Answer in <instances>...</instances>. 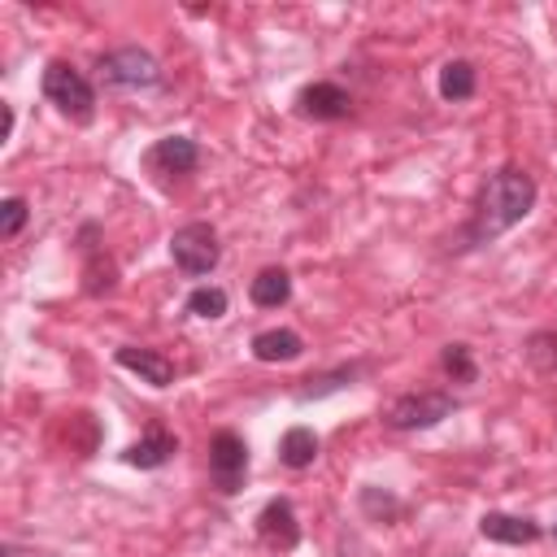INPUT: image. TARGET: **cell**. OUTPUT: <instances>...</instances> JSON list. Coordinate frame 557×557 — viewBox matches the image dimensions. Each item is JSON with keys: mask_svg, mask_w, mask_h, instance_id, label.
<instances>
[{"mask_svg": "<svg viewBox=\"0 0 557 557\" xmlns=\"http://www.w3.org/2000/svg\"><path fill=\"white\" fill-rule=\"evenodd\" d=\"M313 457H318V435H313L309 426H292V431L278 440V461H283L287 470H305V466H313Z\"/></svg>", "mask_w": 557, "mask_h": 557, "instance_id": "9a60e30c", "label": "cell"}, {"mask_svg": "<svg viewBox=\"0 0 557 557\" xmlns=\"http://www.w3.org/2000/svg\"><path fill=\"white\" fill-rule=\"evenodd\" d=\"M479 531L496 544H535L540 540V527L531 518H518V513H483Z\"/></svg>", "mask_w": 557, "mask_h": 557, "instance_id": "7c38bea8", "label": "cell"}, {"mask_svg": "<svg viewBox=\"0 0 557 557\" xmlns=\"http://www.w3.org/2000/svg\"><path fill=\"white\" fill-rule=\"evenodd\" d=\"M553 540H557V527H553Z\"/></svg>", "mask_w": 557, "mask_h": 557, "instance_id": "cb8c5ba5", "label": "cell"}, {"mask_svg": "<svg viewBox=\"0 0 557 557\" xmlns=\"http://www.w3.org/2000/svg\"><path fill=\"white\" fill-rule=\"evenodd\" d=\"M440 96L444 100H470L474 96V65L470 61H448L440 70Z\"/></svg>", "mask_w": 557, "mask_h": 557, "instance_id": "2e32d148", "label": "cell"}, {"mask_svg": "<svg viewBox=\"0 0 557 557\" xmlns=\"http://www.w3.org/2000/svg\"><path fill=\"white\" fill-rule=\"evenodd\" d=\"M305 352V339L296 335V331H261L257 339H252V357L257 361H296Z\"/></svg>", "mask_w": 557, "mask_h": 557, "instance_id": "4fadbf2b", "label": "cell"}, {"mask_svg": "<svg viewBox=\"0 0 557 557\" xmlns=\"http://www.w3.org/2000/svg\"><path fill=\"white\" fill-rule=\"evenodd\" d=\"M357 370L352 366H344V370H335V374H322V379H305V387L296 392L300 400H313V396H326V392H335V387H344L348 379H352Z\"/></svg>", "mask_w": 557, "mask_h": 557, "instance_id": "ffe728a7", "label": "cell"}, {"mask_svg": "<svg viewBox=\"0 0 557 557\" xmlns=\"http://www.w3.org/2000/svg\"><path fill=\"white\" fill-rule=\"evenodd\" d=\"M361 505H366L370 513H387V518H396V509H400V505H396L387 492L379 496V487H366V492H361Z\"/></svg>", "mask_w": 557, "mask_h": 557, "instance_id": "7402d4cb", "label": "cell"}, {"mask_svg": "<svg viewBox=\"0 0 557 557\" xmlns=\"http://www.w3.org/2000/svg\"><path fill=\"white\" fill-rule=\"evenodd\" d=\"M527 361L540 374H557V331H535L527 339Z\"/></svg>", "mask_w": 557, "mask_h": 557, "instance_id": "e0dca14e", "label": "cell"}, {"mask_svg": "<svg viewBox=\"0 0 557 557\" xmlns=\"http://www.w3.org/2000/svg\"><path fill=\"white\" fill-rule=\"evenodd\" d=\"M248 296H252V305H261V309H278V305H287V296H292V278H287V270H278V265L261 270V274L248 283Z\"/></svg>", "mask_w": 557, "mask_h": 557, "instance_id": "5bb4252c", "label": "cell"}, {"mask_svg": "<svg viewBox=\"0 0 557 557\" xmlns=\"http://www.w3.org/2000/svg\"><path fill=\"white\" fill-rule=\"evenodd\" d=\"M113 357H117V366H122V370L139 374V379H144V383H152V387H165V383H174V361H170V357H161L157 348L122 344Z\"/></svg>", "mask_w": 557, "mask_h": 557, "instance_id": "ba28073f", "label": "cell"}, {"mask_svg": "<svg viewBox=\"0 0 557 557\" xmlns=\"http://www.w3.org/2000/svg\"><path fill=\"white\" fill-rule=\"evenodd\" d=\"M535 205V178L518 165H505L496 174H487V183L479 187V200H474V218H470V231L466 239L470 244H487L496 239L500 231L518 226Z\"/></svg>", "mask_w": 557, "mask_h": 557, "instance_id": "6da1fadb", "label": "cell"}, {"mask_svg": "<svg viewBox=\"0 0 557 557\" xmlns=\"http://www.w3.org/2000/svg\"><path fill=\"white\" fill-rule=\"evenodd\" d=\"M296 109L305 117H313V122H335V117L348 113V91L335 87V83H313V87H305L296 96Z\"/></svg>", "mask_w": 557, "mask_h": 557, "instance_id": "9c48e42d", "label": "cell"}, {"mask_svg": "<svg viewBox=\"0 0 557 557\" xmlns=\"http://www.w3.org/2000/svg\"><path fill=\"white\" fill-rule=\"evenodd\" d=\"M257 535H261L265 548H274V553H292L296 540H300V522H296L292 500H283V496L265 500V509L257 513Z\"/></svg>", "mask_w": 557, "mask_h": 557, "instance_id": "52a82bcc", "label": "cell"}, {"mask_svg": "<svg viewBox=\"0 0 557 557\" xmlns=\"http://www.w3.org/2000/svg\"><path fill=\"white\" fill-rule=\"evenodd\" d=\"M22 226H26V200H22V196H9V200L0 205V235L13 239Z\"/></svg>", "mask_w": 557, "mask_h": 557, "instance_id": "44dd1931", "label": "cell"}, {"mask_svg": "<svg viewBox=\"0 0 557 557\" xmlns=\"http://www.w3.org/2000/svg\"><path fill=\"white\" fill-rule=\"evenodd\" d=\"M174 453H178V440H174L170 431H148L144 440H135V444L122 453V461H126V466H139V470H157V466H165Z\"/></svg>", "mask_w": 557, "mask_h": 557, "instance_id": "8fae6325", "label": "cell"}, {"mask_svg": "<svg viewBox=\"0 0 557 557\" xmlns=\"http://www.w3.org/2000/svg\"><path fill=\"white\" fill-rule=\"evenodd\" d=\"M440 366H444V374H448L453 383H470V379H474V357H470L466 344H448L444 357H440Z\"/></svg>", "mask_w": 557, "mask_h": 557, "instance_id": "d6986e66", "label": "cell"}, {"mask_svg": "<svg viewBox=\"0 0 557 557\" xmlns=\"http://www.w3.org/2000/svg\"><path fill=\"white\" fill-rule=\"evenodd\" d=\"M0 557H44V553H35V548H17V544H4V553Z\"/></svg>", "mask_w": 557, "mask_h": 557, "instance_id": "603a6c76", "label": "cell"}, {"mask_svg": "<svg viewBox=\"0 0 557 557\" xmlns=\"http://www.w3.org/2000/svg\"><path fill=\"white\" fill-rule=\"evenodd\" d=\"M200 161L196 144L187 135H170V139H157V148L148 152V165L161 170V174H191Z\"/></svg>", "mask_w": 557, "mask_h": 557, "instance_id": "30bf717a", "label": "cell"}, {"mask_svg": "<svg viewBox=\"0 0 557 557\" xmlns=\"http://www.w3.org/2000/svg\"><path fill=\"white\" fill-rule=\"evenodd\" d=\"M44 96H48L70 122H78V126H87V122L96 117V91H91V83H87L74 65H65V61H52V65L44 70Z\"/></svg>", "mask_w": 557, "mask_h": 557, "instance_id": "7a4b0ae2", "label": "cell"}, {"mask_svg": "<svg viewBox=\"0 0 557 557\" xmlns=\"http://www.w3.org/2000/svg\"><path fill=\"white\" fill-rule=\"evenodd\" d=\"M170 257H174V265H178L183 274H191V278L209 274V270L218 265V257H222L213 226H209V222H187V226H178V231L170 235Z\"/></svg>", "mask_w": 557, "mask_h": 557, "instance_id": "3957f363", "label": "cell"}, {"mask_svg": "<svg viewBox=\"0 0 557 557\" xmlns=\"http://www.w3.org/2000/svg\"><path fill=\"white\" fill-rule=\"evenodd\" d=\"M187 313H196V318H222L226 313V292L222 287H196L191 296H187Z\"/></svg>", "mask_w": 557, "mask_h": 557, "instance_id": "ac0fdd59", "label": "cell"}, {"mask_svg": "<svg viewBox=\"0 0 557 557\" xmlns=\"http://www.w3.org/2000/svg\"><path fill=\"white\" fill-rule=\"evenodd\" d=\"M100 78L109 87H152L161 78L157 57L144 48H117L109 57H100Z\"/></svg>", "mask_w": 557, "mask_h": 557, "instance_id": "5b68a950", "label": "cell"}, {"mask_svg": "<svg viewBox=\"0 0 557 557\" xmlns=\"http://www.w3.org/2000/svg\"><path fill=\"white\" fill-rule=\"evenodd\" d=\"M209 474L218 492H239L244 474H248V444L235 431H218L209 444Z\"/></svg>", "mask_w": 557, "mask_h": 557, "instance_id": "8992f818", "label": "cell"}, {"mask_svg": "<svg viewBox=\"0 0 557 557\" xmlns=\"http://www.w3.org/2000/svg\"><path fill=\"white\" fill-rule=\"evenodd\" d=\"M453 413L448 392H405L387 405V426L392 431H426Z\"/></svg>", "mask_w": 557, "mask_h": 557, "instance_id": "277c9868", "label": "cell"}]
</instances>
